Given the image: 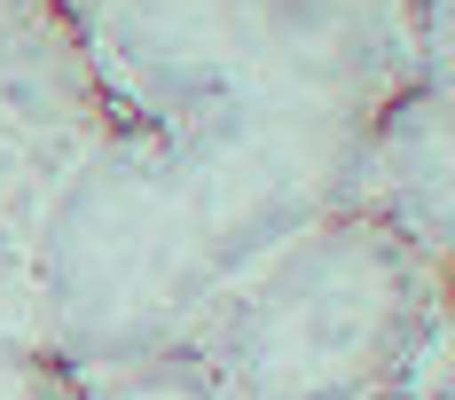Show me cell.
I'll return each instance as SVG.
<instances>
[{
	"label": "cell",
	"mask_w": 455,
	"mask_h": 400,
	"mask_svg": "<svg viewBox=\"0 0 455 400\" xmlns=\"http://www.w3.org/2000/svg\"><path fill=\"white\" fill-rule=\"evenodd\" d=\"M102 118L181 126L220 110L377 118L448 79V0H71Z\"/></svg>",
	"instance_id": "obj_2"
},
{
	"label": "cell",
	"mask_w": 455,
	"mask_h": 400,
	"mask_svg": "<svg viewBox=\"0 0 455 400\" xmlns=\"http://www.w3.org/2000/svg\"><path fill=\"white\" fill-rule=\"evenodd\" d=\"M369 400H393V393H369Z\"/></svg>",
	"instance_id": "obj_8"
},
{
	"label": "cell",
	"mask_w": 455,
	"mask_h": 400,
	"mask_svg": "<svg viewBox=\"0 0 455 400\" xmlns=\"http://www.w3.org/2000/svg\"><path fill=\"white\" fill-rule=\"evenodd\" d=\"M448 260L362 204H330L243 267L181 338L235 400H369L448 307Z\"/></svg>",
	"instance_id": "obj_3"
},
{
	"label": "cell",
	"mask_w": 455,
	"mask_h": 400,
	"mask_svg": "<svg viewBox=\"0 0 455 400\" xmlns=\"http://www.w3.org/2000/svg\"><path fill=\"white\" fill-rule=\"evenodd\" d=\"M346 204L448 260V79H416L369 118Z\"/></svg>",
	"instance_id": "obj_5"
},
{
	"label": "cell",
	"mask_w": 455,
	"mask_h": 400,
	"mask_svg": "<svg viewBox=\"0 0 455 400\" xmlns=\"http://www.w3.org/2000/svg\"><path fill=\"white\" fill-rule=\"evenodd\" d=\"M71 400H235V393L173 346V354H134V361H87L71 377Z\"/></svg>",
	"instance_id": "obj_6"
},
{
	"label": "cell",
	"mask_w": 455,
	"mask_h": 400,
	"mask_svg": "<svg viewBox=\"0 0 455 400\" xmlns=\"http://www.w3.org/2000/svg\"><path fill=\"white\" fill-rule=\"evenodd\" d=\"M102 126L71 0H0V149L63 157Z\"/></svg>",
	"instance_id": "obj_4"
},
{
	"label": "cell",
	"mask_w": 455,
	"mask_h": 400,
	"mask_svg": "<svg viewBox=\"0 0 455 400\" xmlns=\"http://www.w3.org/2000/svg\"><path fill=\"white\" fill-rule=\"evenodd\" d=\"M362 133L346 110L102 118L47 165L24 244L32 330L79 369L173 354L259 252L354 196Z\"/></svg>",
	"instance_id": "obj_1"
},
{
	"label": "cell",
	"mask_w": 455,
	"mask_h": 400,
	"mask_svg": "<svg viewBox=\"0 0 455 400\" xmlns=\"http://www.w3.org/2000/svg\"><path fill=\"white\" fill-rule=\"evenodd\" d=\"M79 361H63L32 330H0V400H71Z\"/></svg>",
	"instance_id": "obj_7"
}]
</instances>
